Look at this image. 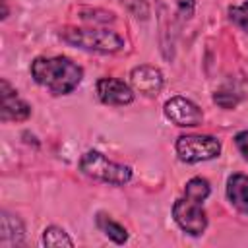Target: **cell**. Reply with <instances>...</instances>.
I'll list each match as a JSON object with an SVG mask.
<instances>
[{"label":"cell","mask_w":248,"mask_h":248,"mask_svg":"<svg viewBox=\"0 0 248 248\" xmlns=\"http://www.w3.org/2000/svg\"><path fill=\"white\" fill-rule=\"evenodd\" d=\"M229 17L232 19V23H236L242 31L248 33V0H244L238 6H231L229 8Z\"/></svg>","instance_id":"cell-16"},{"label":"cell","mask_w":248,"mask_h":248,"mask_svg":"<svg viewBox=\"0 0 248 248\" xmlns=\"http://www.w3.org/2000/svg\"><path fill=\"white\" fill-rule=\"evenodd\" d=\"M130 83L138 93H141L145 97H155L163 89L165 78H163V72L159 68L149 66V64H141L130 72Z\"/></svg>","instance_id":"cell-9"},{"label":"cell","mask_w":248,"mask_h":248,"mask_svg":"<svg viewBox=\"0 0 248 248\" xmlns=\"http://www.w3.org/2000/svg\"><path fill=\"white\" fill-rule=\"evenodd\" d=\"M79 170L93 180L112 184V186H124L132 180V169L128 165L108 161L99 151H87L79 159Z\"/></svg>","instance_id":"cell-3"},{"label":"cell","mask_w":248,"mask_h":248,"mask_svg":"<svg viewBox=\"0 0 248 248\" xmlns=\"http://www.w3.org/2000/svg\"><path fill=\"white\" fill-rule=\"evenodd\" d=\"M41 244H43V246H48V248H58V246H68V248H72V246H74V240L66 234L64 229L52 225V227H46V229L43 231Z\"/></svg>","instance_id":"cell-14"},{"label":"cell","mask_w":248,"mask_h":248,"mask_svg":"<svg viewBox=\"0 0 248 248\" xmlns=\"http://www.w3.org/2000/svg\"><path fill=\"white\" fill-rule=\"evenodd\" d=\"M234 143H236L238 151L242 153V157L248 161V130H244V132H238V134L234 136Z\"/></svg>","instance_id":"cell-20"},{"label":"cell","mask_w":248,"mask_h":248,"mask_svg":"<svg viewBox=\"0 0 248 248\" xmlns=\"http://www.w3.org/2000/svg\"><path fill=\"white\" fill-rule=\"evenodd\" d=\"M79 17L83 21H99V23H112L114 21V14L105 12V10H91V8H81L79 10Z\"/></svg>","instance_id":"cell-17"},{"label":"cell","mask_w":248,"mask_h":248,"mask_svg":"<svg viewBox=\"0 0 248 248\" xmlns=\"http://www.w3.org/2000/svg\"><path fill=\"white\" fill-rule=\"evenodd\" d=\"M0 93H2V110H0L2 122H21L29 118L31 107L17 95L16 89H12V85L6 79H0Z\"/></svg>","instance_id":"cell-8"},{"label":"cell","mask_w":248,"mask_h":248,"mask_svg":"<svg viewBox=\"0 0 248 248\" xmlns=\"http://www.w3.org/2000/svg\"><path fill=\"white\" fill-rule=\"evenodd\" d=\"M165 116L176 126H200L203 114L196 103L186 97H172L165 103Z\"/></svg>","instance_id":"cell-7"},{"label":"cell","mask_w":248,"mask_h":248,"mask_svg":"<svg viewBox=\"0 0 248 248\" xmlns=\"http://www.w3.org/2000/svg\"><path fill=\"white\" fill-rule=\"evenodd\" d=\"M176 153L184 163H200L219 157L221 141L213 136H180L176 140Z\"/></svg>","instance_id":"cell-5"},{"label":"cell","mask_w":248,"mask_h":248,"mask_svg":"<svg viewBox=\"0 0 248 248\" xmlns=\"http://www.w3.org/2000/svg\"><path fill=\"white\" fill-rule=\"evenodd\" d=\"M97 95L105 105H130L134 101V91L114 78H101L97 81Z\"/></svg>","instance_id":"cell-10"},{"label":"cell","mask_w":248,"mask_h":248,"mask_svg":"<svg viewBox=\"0 0 248 248\" xmlns=\"http://www.w3.org/2000/svg\"><path fill=\"white\" fill-rule=\"evenodd\" d=\"M159 25L165 37H170L194 16V0H155Z\"/></svg>","instance_id":"cell-4"},{"label":"cell","mask_w":248,"mask_h":248,"mask_svg":"<svg viewBox=\"0 0 248 248\" xmlns=\"http://www.w3.org/2000/svg\"><path fill=\"white\" fill-rule=\"evenodd\" d=\"M31 76L52 95H68L81 83L83 70L66 56H39L31 62Z\"/></svg>","instance_id":"cell-1"},{"label":"cell","mask_w":248,"mask_h":248,"mask_svg":"<svg viewBox=\"0 0 248 248\" xmlns=\"http://www.w3.org/2000/svg\"><path fill=\"white\" fill-rule=\"evenodd\" d=\"M172 217L176 225L190 236H200L203 234L207 227V215L202 209V203L184 198H178L172 205Z\"/></svg>","instance_id":"cell-6"},{"label":"cell","mask_w":248,"mask_h":248,"mask_svg":"<svg viewBox=\"0 0 248 248\" xmlns=\"http://www.w3.org/2000/svg\"><path fill=\"white\" fill-rule=\"evenodd\" d=\"M184 196L188 200H192V202H198V203L205 202V198L209 196V182L205 178H202V176L190 178L186 182V186H184Z\"/></svg>","instance_id":"cell-15"},{"label":"cell","mask_w":248,"mask_h":248,"mask_svg":"<svg viewBox=\"0 0 248 248\" xmlns=\"http://www.w3.org/2000/svg\"><path fill=\"white\" fill-rule=\"evenodd\" d=\"M97 227H99L112 242H116V244H124V242L128 240L126 229H124L120 223L112 221V219H110L108 215H105V213H99V215H97Z\"/></svg>","instance_id":"cell-13"},{"label":"cell","mask_w":248,"mask_h":248,"mask_svg":"<svg viewBox=\"0 0 248 248\" xmlns=\"http://www.w3.org/2000/svg\"><path fill=\"white\" fill-rule=\"evenodd\" d=\"M23 236H25V229L23 223L19 221V217L2 211L0 213V246L2 248H16L23 244Z\"/></svg>","instance_id":"cell-11"},{"label":"cell","mask_w":248,"mask_h":248,"mask_svg":"<svg viewBox=\"0 0 248 248\" xmlns=\"http://www.w3.org/2000/svg\"><path fill=\"white\" fill-rule=\"evenodd\" d=\"M213 101H215L219 107H223V108H234V107H236V103L240 101V97H238L234 91L219 89V91H215Z\"/></svg>","instance_id":"cell-19"},{"label":"cell","mask_w":248,"mask_h":248,"mask_svg":"<svg viewBox=\"0 0 248 248\" xmlns=\"http://www.w3.org/2000/svg\"><path fill=\"white\" fill-rule=\"evenodd\" d=\"M122 6L138 19H147L149 17V4L147 0H120Z\"/></svg>","instance_id":"cell-18"},{"label":"cell","mask_w":248,"mask_h":248,"mask_svg":"<svg viewBox=\"0 0 248 248\" xmlns=\"http://www.w3.org/2000/svg\"><path fill=\"white\" fill-rule=\"evenodd\" d=\"M227 198L240 213L248 215V176L246 174H231L227 180Z\"/></svg>","instance_id":"cell-12"},{"label":"cell","mask_w":248,"mask_h":248,"mask_svg":"<svg viewBox=\"0 0 248 248\" xmlns=\"http://www.w3.org/2000/svg\"><path fill=\"white\" fill-rule=\"evenodd\" d=\"M60 39L72 46L99 52V54H112L124 48V39L108 29H91V27H64L60 33Z\"/></svg>","instance_id":"cell-2"}]
</instances>
